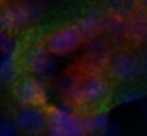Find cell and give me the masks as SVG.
Listing matches in <instances>:
<instances>
[{
	"label": "cell",
	"instance_id": "6da1fadb",
	"mask_svg": "<svg viewBox=\"0 0 147 136\" xmlns=\"http://www.w3.org/2000/svg\"><path fill=\"white\" fill-rule=\"evenodd\" d=\"M46 11L43 0H20L0 9V30L17 33L39 21Z\"/></svg>",
	"mask_w": 147,
	"mask_h": 136
},
{
	"label": "cell",
	"instance_id": "7a4b0ae2",
	"mask_svg": "<svg viewBox=\"0 0 147 136\" xmlns=\"http://www.w3.org/2000/svg\"><path fill=\"white\" fill-rule=\"evenodd\" d=\"M23 68L34 78L49 82L57 77L59 62L54 55H51L43 44L33 43L27 45L19 58Z\"/></svg>",
	"mask_w": 147,
	"mask_h": 136
},
{
	"label": "cell",
	"instance_id": "3957f363",
	"mask_svg": "<svg viewBox=\"0 0 147 136\" xmlns=\"http://www.w3.org/2000/svg\"><path fill=\"white\" fill-rule=\"evenodd\" d=\"M47 115H49V126L46 131V136L84 135L83 115L77 113L76 105L69 102H60L59 105L50 109Z\"/></svg>",
	"mask_w": 147,
	"mask_h": 136
},
{
	"label": "cell",
	"instance_id": "277c9868",
	"mask_svg": "<svg viewBox=\"0 0 147 136\" xmlns=\"http://www.w3.org/2000/svg\"><path fill=\"white\" fill-rule=\"evenodd\" d=\"M13 96L20 106H45L49 101L50 88L47 82L26 75L13 84Z\"/></svg>",
	"mask_w": 147,
	"mask_h": 136
},
{
	"label": "cell",
	"instance_id": "5b68a950",
	"mask_svg": "<svg viewBox=\"0 0 147 136\" xmlns=\"http://www.w3.org/2000/svg\"><path fill=\"white\" fill-rule=\"evenodd\" d=\"M111 85L109 80L98 74L87 75L80 81V87L76 98V105L86 108H96L106 103L111 96Z\"/></svg>",
	"mask_w": 147,
	"mask_h": 136
},
{
	"label": "cell",
	"instance_id": "8992f818",
	"mask_svg": "<svg viewBox=\"0 0 147 136\" xmlns=\"http://www.w3.org/2000/svg\"><path fill=\"white\" fill-rule=\"evenodd\" d=\"M83 43L84 40L76 24L70 23L50 31L45 38L43 45L51 55H66L77 50Z\"/></svg>",
	"mask_w": 147,
	"mask_h": 136
},
{
	"label": "cell",
	"instance_id": "52a82bcc",
	"mask_svg": "<svg viewBox=\"0 0 147 136\" xmlns=\"http://www.w3.org/2000/svg\"><path fill=\"white\" fill-rule=\"evenodd\" d=\"M13 121L19 132L29 136L43 135L49 126V115L43 106H20Z\"/></svg>",
	"mask_w": 147,
	"mask_h": 136
},
{
	"label": "cell",
	"instance_id": "ba28073f",
	"mask_svg": "<svg viewBox=\"0 0 147 136\" xmlns=\"http://www.w3.org/2000/svg\"><path fill=\"white\" fill-rule=\"evenodd\" d=\"M107 68L110 70L111 77L119 82H133L134 80L142 78L139 57L127 51H120L113 55Z\"/></svg>",
	"mask_w": 147,
	"mask_h": 136
},
{
	"label": "cell",
	"instance_id": "9c48e42d",
	"mask_svg": "<svg viewBox=\"0 0 147 136\" xmlns=\"http://www.w3.org/2000/svg\"><path fill=\"white\" fill-rule=\"evenodd\" d=\"M107 17H109V13L106 11L104 6H100V4H93L84 10L82 17L77 21H74L84 43L92 38L100 37Z\"/></svg>",
	"mask_w": 147,
	"mask_h": 136
},
{
	"label": "cell",
	"instance_id": "30bf717a",
	"mask_svg": "<svg viewBox=\"0 0 147 136\" xmlns=\"http://www.w3.org/2000/svg\"><path fill=\"white\" fill-rule=\"evenodd\" d=\"M111 57H113L111 45L103 37H96L86 41L83 58L87 68H92L93 71H101L109 67Z\"/></svg>",
	"mask_w": 147,
	"mask_h": 136
},
{
	"label": "cell",
	"instance_id": "8fae6325",
	"mask_svg": "<svg viewBox=\"0 0 147 136\" xmlns=\"http://www.w3.org/2000/svg\"><path fill=\"white\" fill-rule=\"evenodd\" d=\"M127 40L131 44H143L147 41V10L139 9L130 19L126 20Z\"/></svg>",
	"mask_w": 147,
	"mask_h": 136
},
{
	"label": "cell",
	"instance_id": "7c38bea8",
	"mask_svg": "<svg viewBox=\"0 0 147 136\" xmlns=\"http://www.w3.org/2000/svg\"><path fill=\"white\" fill-rule=\"evenodd\" d=\"M101 33L104 34V40L110 45H123L126 43H129V40H127V27H126L124 20L109 16L106 23H104V27H103Z\"/></svg>",
	"mask_w": 147,
	"mask_h": 136
},
{
	"label": "cell",
	"instance_id": "4fadbf2b",
	"mask_svg": "<svg viewBox=\"0 0 147 136\" xmlns=\"http://www.w3.org/2000/svg\"><path fill=\"white\" fill-rule=\"evenodd\" d=\"M104 9L109 13V16L126 21L140 7L137 4V0H106Z\"/></svg>",
	"mask_w": 147,
	"mask_h": 136
},
{
	"label": "cell",
	"instance_id": "5bb4252c",
	"mask_svg": "<svg viewBox=\"0 0 147 136\" xmlns=\"http://www.w3.org/2000/svg\"><path fill=\"white\" fill-rule=\"evenodd\" d=\"M110 123H111V119H110L109 112L104 109H100L92 115L83 116V132L84 135L87 133L97 135L100 132L106 131L110 126Z\"/></svg>",
	"mask_w": 147,
	"mask_h": 136
},
{
	"label": "cell",
	"instance_id": "9a60e30c",
	"mask_svg": "<svg viewBox=\"0 0 147 136\" xmlns=\"http://www.w3.org/2000/svg\"><path fill=\"white\" fill-rule=\"evenodd\" d=\"M20 78V60L19 57L0 55V84L13 85Z\"/></svg>",
	"mask_w": 147,
	"mask_h": 136
},
{
	"label": "cell",
	"instance_id": "2e32d148",
	"mask_svg": "<svg viewBox=\"0 0 147 136\" xmlns=\"http://www.w3.org/2000/svg\"><path fill=\"white\" fill-rule=\"evenodd\" d=\"M80 81H82V78H79L73 74H67L59 81L57 92L61 96L63 102L76 105V98H77V92H79V87H80Z\"/></svg>",
	"mask_w": 147,
	"mask_h": 136
},
{
	"label": "cell",
	"instance_id": "e0dca14e",
	"mask_svg": "<svg viewBox=\"0 0 147 136\" xmlns=\"http://www.w3.org/2000/svg\"><path fill=\"white\" fill-rule=\"evenodd\" d=\"M146 98H147L146 88H143L140 85H131V87H127L126 90L119 92V95L116 98V103L121 105V106L143 105Z\"/></svg>",
	"mask_w": 147,
	"mask_h": 136
},
{
	"label": "cell",
	"instance_id": "ac0fdd59",
	"mask_svg": "<svg viewBox=\"0 0 147 136\" xmlns=\"http://www.w3.org/2000/svg\"><path fill=\"white\" fill-rule=\"evenodd\" d=\"M22 45L19 38L9 31L0 30V55L1 57H20Z\"/></svg>",
	"mask_w": 147,
	"mask_h": 136
},
{
	"label": "cell",
	"instance_id": "d6986e66",
	"mask_svg": "<svg viewBox=\"0 0 147 136\" xmlns=\"http://www.w3.org/2000/svg\"><path fill=\"white\" fill-rule=\"evenodd\" d=\"M19 128L13 119L4 118L0 122V136H19Z\"/></svg>",
	"mask_w": 147,
	"mask_h": 136
},
{
	"label": "cell",
	"instance_id": "ffe728a7",
	"mask_svg": "<svg viewBox=\"0 0 147 136\" xmlns=\"http://www.w3.org/2000/svg\"><path fill=\"white\" fill-rule=\"evenodd\" d=\"M120 135H121V126L119 123H116V122H111L110 126L106 131L97 133L96 136H120Z\"/></svg>",
	"mask_w": 147,
	"mask_h": 136
},
{
	"label": "cell",
	"instance_id": "44dd1931",
	"mask_svg": "<svg viewBox=\"0 0 147 136\" xmlns=\"http://www.w3.org/2000/svg\"><path fill=\"white\" fill-rule=\"evenodd\" d=\"M140 60V72H142V77L147 78V54L139 57Z\"/></svg>",
	"mask_w": 147,
	"mask_h": 136
},
{
	"label": "cell",
	"instance_id": "7402d4cb",
	"mask_svg": "<svg viewBox=\"0 0 147 136\" xmlns=\"http://www.w3.org/2000/svg\"><path fill=\"white\" fill-rule=\"evenodd\" d=\"M137 4H139V7H140V9L147 10V0H137Z\"/></svg>",
	"mask_w": 147,
	"mask_h": 136
},
{
	"label": "cell",
	"instance_id": "603a6c76",
	"mask_svg": "<svg viewBox=\"0 0 147 136\" xmlns=\"http://www.w3.org/2000/svg\"><path fill=\"white\" fill-rule=\"evenodd\" d=\"M71 136H84V135H71Z\"/></svg>",
	"mask_w": 147,
	"mask_h": 136
},
{
	"label": "cell",
	"instance_id": "cb8c5ba5",
	"mask_svg": "<svg viewBox=\"0 0 147 136\" xmlns=\"http://www.w3.org/2000/svg\"><path fill=\"white\" fill-rule=\"evenodd\" d=\"M1 119H3V118H1V116H0V122H1Z\"/></svg>",
	"mask_w": 147,
	"mask_h": 136
}]
</instances>
